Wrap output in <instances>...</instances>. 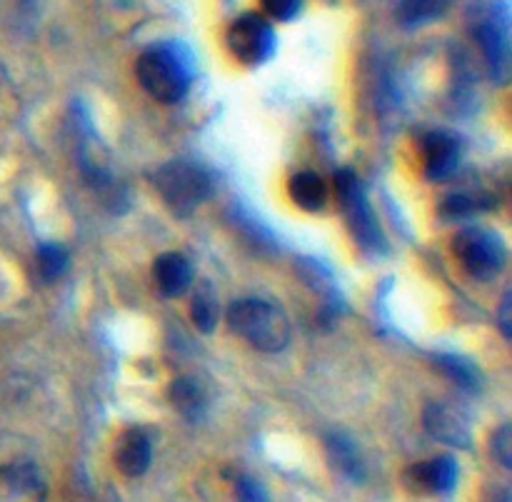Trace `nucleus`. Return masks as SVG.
<instances>
[{"mask_svg":"<svg viewBox=\"0 0 512 502\" xmlns=\"http://www.w3.org/2000/svg\"><path fill=\"white\" fill-rule=\"evenodd\" d=\"M228 325L238 338L263 353H280L290 343V320L280 305L263 298L235 300L228 310Z\"/></svg>","mask_w":512,"mask_h":502,"instance_id":"nucleus-1","label":"nucleus"},{"mask_svg":"<svg viewBox=\"0 0 512 502\" xmlns=\"http://www.w3.org/2000/svg\"><path fill=\"white\" fill-rule=\"evenodd\" d=\"M408 483L418 493L445 495L458 483V463L453 458L425 460L408 470Z\"/></svg>","mask_w":512,"mask_h":502,"instance_id":"nucleus-10","label":"nucleus"},{"mask_svg":"<svg viewBox=\"0 0 512 502\" xmlns=\"http://www.w3.org/2000/svg\"><path fill=\"white\" fill-rule=\"evenodd\" d=\"M490 450H493V458L503 465L505 470L512 468V430L510 425H503L498 433L490 440Z\"/></svg>","mask_w":512,"mask_h":502,"instance_id":"nucleus-22","label":"nucleus"},{"mask_svg":"<svg viewBox=\"0 0 512 502\" xmlns=\"http://www.w3.org/2000/svg\"><path fill=\"white\" fill-rule=\"evenodd\" d=\"M450 5L453 0H398L395 18L403 28H420L443 18Z\"/></svg>","mask_w":512,"mask_h":502,"instance_id":"nucleus-14","label":"nucleus"},{"mask_svg":"<svg viewBox=\"0 0 512 502\" xmlns=\"http://www.w3.org/2000/svg\"><path fill=\"white\" fill-rule=\"evenodd\" d=\"M228 48L240 63L260 65L273 55L275 33L273 25L258 13H245L230 25Z\"/></svg>","mask_w":512,"mask_h":502,"instance_id":"nucleus-7","label":"nucleus"},{"mask_svg":"<svg viewBox=\"0 0 512 502\" xmlns=\"http://www.w3.org/2000/svg\"><path fill=\"white\" fill-rule=\"evenodd\" d=\"M153 185L175 215H193L210 198V175L190 160H170L153 175Z\"/></svg>","mask_w":512,"mask_h":502,"instance_id":"nucleus-3","label":"nucleus"},{"mask_svg":"<svg viewBox=\"0 0 512 502\" xmlns=\"http://www.w3.org/2000/svg\"><path fill=\"white\" fill-rule=\"evenodd\" d=\"M475 40H478L483 58L488 63L490 75L498 83H505L510 73V23H508V5L490 3L485 13L475 20Z\"/></svg>","mask_w":512,"mask_h":502,"instance_id":"nucleus-5","label":"nucleus"},{"mask_svg":"<svg viewBox=\"0 0 512 502\" xmlns=\"http://www.w3.org/2000/svg\"><path fill=\"white\" fill-rule=\"evenodd\" d=\"M238 502H270L268 493L263 485L253 478H240L238 480Z\"/></svg>","mask_w":512,"mask_h":502,"instance_id":"nucleus-24","label":"nucleus"},{"mask_svg":"<svg viewBox=\"0 0 512 502\" xmlns=\"http://www.w3.org/2000/svg\"><path fill=\"white\" fill-rule=\"evenodd\" d=\"M35 265H38V273L45 283H53L68 268V253H65L60 245L45 243L38 248V255H35Z\"/></svg>","mask_w":512,"mask_h":502,"instance_id":"nucleus-19","label":"nucleus"},{"mask_svg":"<svg viewBox=\"0 0 512 502\" xmlns=\"http://www.w3.org/2000/svg\"><path fill=\"white\" fill-rule=\"evenodd\" d=\"M153 278L160 293L168 298H178L193 283V265L180 253H163L153 265Z\"/></svg>","mask_w":512,"mask_h":502,"instance_id":"nucleus-12","label":"nucleus"},{"mask_svg":"<svg viewBox=\"0 0 512 502\" xmlns=\"http://www.w3.org/2000/svg\"><path fill=\"white\" fill-rule=\"evenodd\" d=\"M260 3L273 20H293L303 8V0H260Z\"/></svg>","mask_w":512,"mask_h":502,"instance_id":"nucleus-23","label":"nucleus"},{"mask_svg":"<svg viewBox=\"0 0 512 502\" xmlns=\"http://www.w3.org/2000/svg\"><path fill=\"white\" fill-rule=\"evenodd\" d=\"M490 200H485V195H468V193H455L450 198H445V203L440 205V215L443 218H468V215L478 213V210H488Z\"/></svg>","mask_w":512,"mask_h":502,"instance_id":"nucleus-20","label":"nucleus"},{"mask_svg":"<svg viewBox=\"0 0 512 502\" xmlns=\"http://www.w3.org/2000/svg\"><path fill=\"white\" fill-rule=\"evenodd\" d=\"M453 253L465 273L475 280H493L508 263V248L493 230L465 228L455 235Z\"/></svg>","mask_w":512,"mask_h":502,"instance_id":"nucleus-4","label":"nucleus"},{"mask_svg":"<svg viewBox=\"0 0 512 502\" xmlns=\"http://www.w3.org/2000/svg\"><path fill=\"white\" fill-rule=\"evenodd\" d=\"M290 200H293L298 208L308 210V213H318L328 203V185L313 170H300L290 178L288 183Z\"/></svg>","mask_w":512,"mask_h":502,"instance_id":"nucleus-13","label":"nucleus"},{"mask_svg":"<svg viewBox=\"0 0 512 502\" xmlns=\"http://www.w3.org/2000/svg\"><path fill=\"white\" fill-rule=\"evenodd\" d=\"M328 453L335 468H338L345 478L353 480L363 475V463H360L358 450H355V445L350 443L348 438H343V435H330Z\"/></svg>","mask_w":512,"mask_h":502,"instance_id":"nucleus-18","label":"nucleus"},{"mask_svg":"<svg viewBox=\"0 0 512 502\" xmlns=\"http://www.w3.org/2000/svg\"><path fill=\"white\" fill-rule=\"evenodd\" d=\"M438 363L455 383H460L463 388H478V373L468 360L458 358V355H440Z\"/></svg>","mask_w":512,"mask_h":502,"instance_id":"nucleus-21","label":"nucleus"},{"mask_svg":"<svg viewBox=\"0 0 512 502\" xmlns=\"http://www.w3.org/2000/svg\"><path fill=\"white\" fill-rule=\"evenodd\" d=\"M425 430L433 435L435 440L445 445H455V448H468L470 445V423L458 408L448 403H430L425 408Z\"/></svg>","mask_w":512,"mask_h":502,"instance_id":"nucleus-9","label":"nucleus"},{"mask_svg":"<svg viewBox=\"0 0 512 502\" xmlns=\"http://www.w3.org/2000/svg\"><path fill=\"white\" fill-rule=\"evenodd\" d=\"M335 190H338L340 205H343L350 233L355 235V240L365 250H373V253L383 248V233H380L373 208H370L363 185L355 178L353 170H340L335 175Z\"/></svg>","mask_w":512,"mask_h":502,"instance_id":"nucleus-6","label":"nucleus"},{"mask_svg":"<svg viewBox=\"0 0 512 502\" xmlns=\"http://www.w3.org/2000/svg\"><path fill=\"white\" fill-rule=\"evenodd\" d=\"M135 75H138L140 88L165 105L178 103L188 93L190 80H193L188 63L173 45H155L145 50L135 63Z\"/></svg>","mask_w":512,"mask_h":502,"instance_id":"nucleus-2","label":"nucleus"},{"mask_svg":"<svg viewBox=\"0 0 512 502\" xmlns=\"http://www.w3.org/2000/svg\"><path fill=\"white\" fill-rule=\"evenodd\" d=\"M168 398H170V405H175V410H178L180 415H185L188 420L200 418V415H203L205 398L193 380L188 378L173 380V385H170L168 390Z\"/></svg>","mask_w":512,"mask_h":502,"instance_id":"nucleus-16","label":"nucleus"},{"mask_svg":"<svg viewBox=\"0 0 512 502\" xmlns=\"http://www.w3.org/2000/svg\"><path fill=\"white\" fill-rule=\"evenodd\" d=\"M460 140L448 130H433L423 140V170L425 178L440 183L448 180L460 165Z\"/></svg>","mask_w":512,"mask_h":502,"instance_id":"nucleus-8","label":"nucleus"},{"mask_svg":"<svg viewBox=\"0 0 512 502\" xmlns=\"http://www.w3.org/2000/svg\"><path fill=\"white\" fill-rule=\"evenodd\" d=\"M150 458H153V445L143 430L123 433L115 448V465L125 478H140L150 468Z\"/></svg>","mask_w":512,"mask_h":502,"instance_id":"nucleus-11","label":"nucleus"},{"mask_svg":"<svg viewBox=\"0 0 512 502\" xmlns=\"http://www.w3.org/2000/svg\"><path fill=\"white\" fill-rule=\"evenodd\" d=\"M500 325H503V333L505 338H510V295H505L503 300V308H500Z\"/></svg>","mask_w":512,"mask_h":502,"instance_id":"nucleus-25","label":"nucleus"},{"mask_svg":"<svg viewBox=\"0 0 512 502\" xmlns=\"http://www.w3.org/2000/svg\"><path fill=\"white\" fill-rule=\"evenodd\" d=\"M3 483L8 488L10 498L15 500H28L40 498L43 495V485H40V478L35 475V470L30 465H13V468L3 470Z\"/></svg>","mask_w":512,"mask_h":502,"instance_id":"nucleus-17","label":"nucleus"},{"mask_svg":"<svg viewBox=\"0 0 512 502\" xmlns=\"http://www.w3.org/2000/svg\"><path fill=\"white\" fill-rule=\"evenodd\" d=\"M190 318H193L195 328H198L200 333H213L215 325H218L220 308L210 283H200L198 288H195L193 303H190Z\"/></svg>","mask_w":512,"mask_h":502,"instance_id":"nucleus-15","label":"nucleus"}]
</instances>
